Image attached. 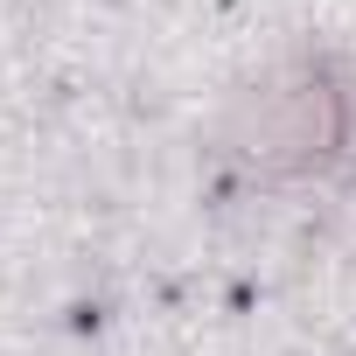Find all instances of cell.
<instances>
[{
    "label": "cell",
    "mask_w": 356,
    "mask_h": 356,
    "mask_svg": "<svg viewBox=\"0 0 356 356\" xmlns=\"http://www.w3.org/2000/svg\"><path fill=\"white\" fill-rule=\"evenodd\" d=\"M335 140H342V98L321 77L266 98V119H259V154L266 161H314Z\"/></svg>",
    "instance_id": "6da1fadb"
}]
</instances>
